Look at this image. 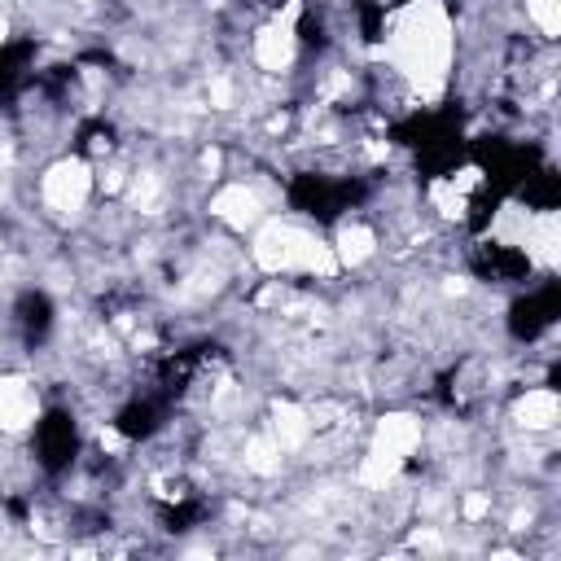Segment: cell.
<instances>
[{"instance_id":"obj_1","label":"cell","mask_w":561,"mask_h":561,"mask_svg":"<svg viewBox=\"0 0 561 561\" xmlns=\"http://www.w3.org/2000/svg\"><path fill=\"white\" fill-rule=\"evenodd\" d=\"M31 447H35V465L44 473H70V465L79 460V421L66 408H48L39 412L35 430H31Z\"/></svg>"},{"instance_id":"obj_2","label":"cell","mask_w":561,"mask_h":561,"mask_svg":"<svg viewBox=\"0 0 561 561\" xmlns=\"http://www.w3.org/2000/svg\"><path fill=\"white\" fill-rule=\"evenodd\" d=\"M557 302H561V294H557L552 280H543L539 289H526V294L513 302V316H508L513 337H517V342H535L543 329H552V320H557Z\"/></svg>"}]
</instances>
